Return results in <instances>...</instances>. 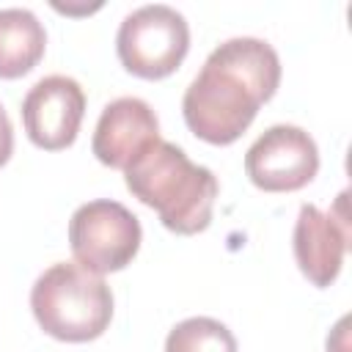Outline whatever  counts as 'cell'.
I'll return each instance as SVG.
<instances>
[{
    "mask_svg": "<svg viewBox=\"0 0 352 352\" xmlns=\"http://www.w3.org/2000/svg\"><path fill=\"white\" fill-rule=\"evenodd\" d=\"M47 50V33L30 8H0V77L28 74Z\"/></svg>",
    "mask_w": 352,
    "mask_h": 352,
    "instance_id": "obj_10",
    "label": "cell"
},
{
    "mask_svg": "<svg viewBox=\"0 0 352 352\" xmlns=\"http://www.w3.org/2000/svg\"><path fill=\"white\" fill-rule=\"evenodd\" d=\"M30 308L47 336L82 344L107 330L113 319V292L102 275L88 272L77 261H58L36 278Z\"/></svg>",
    "mask_w": 352,
    "mask_h": 352,
    "instance_id": "obj_3",
    "label": "cell"
},
{
    "mask_svg": "<svg viewBox=\"0 0 352 352\" xmlns=\"http://www.w3.org/2000/svg\"><path fill=\"white\" fill-rule=\"evenodd\" d=\"M190 50V25L182 11L148 3L124 16L116 33V52L124 69L143 80L173 74Z\"/></svg>",
    "mask_w": 352,
    "mask_h": 352,
    "instance_id": "obj_4",
    "label": "cell"
},
{
    "mask_svg": "<svg viewBox=\"0 0 352 352\" xmlns=\"http://www.w3.org/2000/svg\"><path fill=\"white\" fill-rule=\"evenodd\" d=\"M346 192L338 195L336 212H322L314 204H302L294 223V258L300 272L319 289L330 286L344 264L349 248V223L344 209Z\"/></svg>",
    "mask_w": 352,
    "mask_h": 352,
    "instance_id": "obj_8",
    "label": "cell"
},
{
    "mask_svg": "<svg viewBox=\"0 0 352 352\" xmlns=\"http://www.w3.org/2000/svg\"><path fill=\"white\" fill-rule=\"evenodd\" d=\"M140 220L118 201L99 198L74 209L69 220V248L80 267L94 275L124 270L140 250Z\"/></svg>",
    "mask_w": 352,
    "mask_h": 352,
    "instance_id": "obj_5",
    "label": "cell"
},
{
    "mask_svg": "<svg viewBox=\"0 0 352 352\" xmlns=\"http://www.w3.org/2000/svg\"><path fill=\"white\" fill-rule=\"evenodd\" d=\"M319 170L316 140L294 124L264 129L245 154L248 179L264 192H294Z\"/></svg>",
    "mask_w": 352,
    "mask_h": 352,
    "instance_id": "obj_6",
    "label": "cell"
},
{
    "mask_svg": "<svg viewBox=\"0 0 352 352\" xmlns=\"http://www.w3.org/2000/svg\"><path fill=\"white\" fill-rule=\"evenodd\" d=\"M85 116V91L74 77L47 74L22 99V124L33 146L44 151L69 148Z\"/></svg>",
    "mask_w": 352,
    "mask_h": 352,
    "instance_id": "obj_7",
    "label": "cell"
},
{
    "mask_svg": "<svg viewBox=\"0 0 352 352\" xmlns=\"http://www.w3.org/2000/svg\"><path fill=\"white\" fill-rule=\"evenodd\" d=\"M154 140H160V121L151 104L138 96H118L104 104L91 148L102 165L124 170Z\"/></svg>",
    "mask_w": 352,
    "mask_h": 352,
    "instance_id": "obj_9",
    "label": "cell"
},
{
    "mask_svg": "<svg viewBox=\"0 0 352 352\" xmlns=\"http://www.w3.org/2000/svg\"><path fill=\"white\" fill-rule=\"evenodd\" d=\"M165 352H236V338L220 319L190 316L168 333Z\"/></svg>",
    "mask_w": 352,
    "mask_h": 352,
    "instance_id": "obj_11",
    "label": "cell"
},
{
    "mask_svg": "<svg viewBox=\"0 0 352 352\" xmlns=\"http://www.w3.org/2000/svg\"><path fill=\"white\" fill-rule=\"evenodd\" d=\"M124 179L126 190L151 206L168 231L190 236L212 223L217 176L206 165H195L176 143L154 140L124 168Z\"/></svg>",
    "mask_w": 352,
    "mask_h": 352,
    "instance_id": "obj_2",
    "label": "cell"
},
{
    "mask_svg": "<svg viewBox=\"0 0 352 352\" xmlns=\"http://www.w3.org/2000/svg\"><path fill=\"white\" fill-rule=\"evenodd\" d=\"M280 85L275 47L256 36H234L204 60L182 99L184 124L212 146L234 143L256 118L258 107Z\"/></svg>",
    "mask_w": 352,
    "mask_h": 352,
    "instance_id": "obj_1",
    "label": "cell"
},
{
    "mask_svg": "<svg viewBox=\"0 0 352 352\" xmlns=\"http://www.w3.org/2000/svg\"><path fill=\"white\" fill-rule=\"evenodd\" d=\"M11 151H14V126L6 107L0 104V168L11 160Z\"/></svg>",
    "mask_w": 352,
    "mask_h": 352,
    "instance_id": "obj_12",
    "label": "cell"
}]
</instances>
